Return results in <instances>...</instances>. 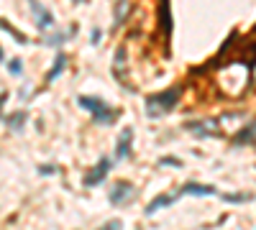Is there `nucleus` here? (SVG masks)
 <instances>
[{
	"label": "nucleus",
	"mask_w": 256,
	"mask_h": 230,
	"mask_svg": "<svg viewBox=\"0 0 256 230\" xmlns=\"http://www.w3.org/2000/svg\"><path fill=\"white\" fill-rule=\"evenodd\" d=\"M179 95H182V90H179V87L156 92V95H149L146 97V118H164V115H169L177 107V102H179Z\"/></svg>",
	"instance_id": "nucleus-1"
},
{
	"label": "nucleus",
	"mask_w": 256,
	"mask_h": 230,
	"mask_svg": "<svg viewBox=\"0 0 256 230\" xmlns=\"http://www.w3.org/2000/svg\"><path fill=\"white\" fill-rule=\"evenodd\" d=\"M80 107L82 110H87L90 115H93V120L98 123V126H108V123H113L118 118V113L113 110L110 105H105L100 97H93V95H80L77 97Z\"/></svg>",
	"instance_id": "nucleus-2"
},
{
	"label": "nucleus",
	"mask_w": 256,
	"mask_h": 230,
	"mask_svg": "<svg viewBox=\"0 0 256 230\" xmlns=\"http://www.w3.org/2000/svg\"><path fill=\"white\" fill-rule=\"evenodd\" d=\"M28 8H31V13H34V21H36V28H39V31H49V28L56 26L54 13H51L49 8H44L39 0H28Z\"/></svg>",
	"instance_id": "nucleus-3"
},
{
	"label": "nucleus",
	"mask_w": 256,
	"mask_h": 230,
	"mask_svg": "<svg viewBox=\"0 0 256 230\" xmlns=\"http://www.w3.org/2000/svg\"><path fill=\"white\" fill-rule=\"evenodd\" d=\"M156 21H159V31H161L164 41L169 44V39H172V13H169V0H159Z\"/></svg>",
	"instance_id": "nucleus-4"
},
{
	"label": "nucleus",
	"mask_w": 256,
	"mask_h": 230,
	"mask_svg": "<svg viewBox=\"0 0 256 230\" xmlns=\"http://www.w3.org/2000/svg\"><path fill=\"white\" fill-rule=\"evenodd\" d=\"M110 166H113V159H108V156H102L100 161H98V166L90 172L87 177H85V187H98V184L108 177V172H110Z\"/></svg>",
	"instance_id": "nucleus-5"
},
{
	"label": "nucleus",
	"mask_w": 256,
	"mask_h": 230,
	"mask_svg": "<svg viewBox=\"0 0 256 230\" xmlns=\"http://www.w3.org/2000/svg\"><path fill=\"white\" fill-rule=\"evenodd\" d=\"M185 128H187L190 133H195V136H200V138L218 136V128H215V123H213V120H198V123H187Z\"/></svg>",
	"instance_id": "nucleus-6"
},
{
	"label": "nucleus",
	"mask_w": 256,
	"mask_h": 230,
	"mask_svg": "<svg viewBox=\"0 0 256 230\" xmlns=\"http://www.w3.org/2000/svg\"><path fill=\"white\" fill-rule=\"evenodd\" d=\"M131 146H133V131L126 128L123 133L118 136V148H115V159H128L131 156Z\"/></svg>",
	"instance_id": "nucleus-7"
},
{
	"label": "nucleus",
	"mask_w": 256,
	"mask_h": 230,
	"mask_svg": "<svg viewBox=\"0 0 256 230\" xmlns=\"http://www.w3.org/2000/svg\"><path fill=\"white\" fill-rule=\"evenodd\" d=\"M131 194H133V187L128 182H115L110 189V205H123Z\"/></svg>",
	"instance_id": "nucleus-8"
},
{
	"label": "nucleus",
	"mask_w": 256,
	"mask_h": 230,
	"mask_svg": "<svg viewBox=\"0 0 256 230\" xmlns=\"http://www.w3.org/2000/svg\"><path fill=\"white\" fill-rule=\"evenodd\" d=\"M179 194H195V197H213L218 194L215 187H210V184H198V182H187L182 189H179Z\"/></svg>",
	"instance_id": "nucleus-9"
},
{
	"label": "nucleus",
	"mask_w": 256,
	"mask_h": 230,
	"mask_svg": "<svg viewBox=\"0 0 256 230\" xmlns=\"http://www.w3.org/2000/svg\"><path fill=\"white\" fill-rule=\"evenodd\" d=\"M177 197H182V194L177 192V194H159V197H154L152 202H149V207L144 210V215H154L156 210H161V207H167V205H172V202H174Z\"/></svg>",
	"instance_id": "nucleus-10"
},
{
	"label": "nucleus",
	"mask_w": 256,
	"mask_h": 230,
	"mask_svg": "<svg viewBox=\"0 0 256 230\" xmlns=\"http://www.w3.org/2000/svg\"><path fill=\"white\" fill-rule=\"evenodd\" d=\"M236 146H244V143H256V120H251L249 126H244V131H238L233 138Z\"/></svg>",
	"instance_id": "nucleus-11"
},
{
	"label": "nucleus",
	"mask_w": 256,
	"mask_h": 230,
	"mask_svg": "<svg viewBox=\"0 0 256 230\" xmlns=\"http://www.w3.org/2000/svg\"><path fill=\"white\" fill-rule=\"evenodd\" d=\"M123 69H126V46H118V51H115V64H113V74L118 77L120 82H123ZM123 87L128 90L126 82H123Z\"/></svg>",
	"instance_id": "nucleus-12"
},
{
	"label": "nucleus",
	"mask_w": 256,
	"mask_h": 230,
	"mask_svg": "<svg viewBox=\"0 0 256 230\" xmlns=\"http://www.w3.org/2000/svg\"><path fill=\"white\" fill-rule=\"evenodd\" d=\"M64 69H67V54H56V61H54V67H51V72L47 74V82L51 85V82H54V80H56V77L62 74Z\"/></svg>",
	"instance_id": "nucleus-13"
},
{
	"label": "nucleus",
	"mask_w": 256,
	"mask_h": 230,
	"mask_svg": "<svg viewBox=\"0 0 256 230\" xmlns=\"http://www.w3.org/2000/svg\"><path fill=\"white\" fill-rule=\"evenodd\" d=\"M3 123L8 128H13V131H21L23 128V123H26V113H13V115H5L3 118Z\"/></svg>",
	"instance_id": "nucleus-14"
},
{
	"label": "nucleus",
	"mask_w": 256,
	"mask_h": 230,
	"mask_svg": "<svg viewBox=\"0 0 256 230\" xmlns=\"http://www.w3.org/2000/svg\"><path fill=\"white\" fill-rule=\"evenodd\" d=\"M5 67H8V72H10L13 77H21V74H23V67H21V59H10V61H5Z\"/></svg>",
	"instance_id": "nucleus-15"
},
{
	"label": "nucleus",
	"mask_w": 256,
	"mask_h": 230,
	"mask_svg": "<svg viewBox=\"0 0 256 230\" xmlns=\"http://www.w3.org/2000/svg\"><path fill=\"white\" fill-rule=\"evenodd\" d=\"M3 31H5V34H10V36H13V39H16L18 44H26V36H23V34H18V31H16V28H13V26H10L8 21H3Z\"/></svg>",
	"instance_id": "nucleus-16"
},
{
	"label": "nucleus",
	"mask_w": 256,
	"mask_h": 230,
	"mask_svg": "<svg viewBox=\"0 0 256 230\" xmlns=\"http://www.w3.org/2000/svg\"><path fill=\"white\" fill-rule=\"evenodd\" d=\"M225 202H249L251 194H223Z\"/></svg>",
	"instance_id": "nucleus-17"
},
{
	"label": "nucleus",
	"mask_w": 256,
	"mask_h": 230,
	"mask_svg": "<svg viewBox=\"0 0 256 230\" xmlns=\"http://www.w3.org/2000/svg\"><path fill=\"white\" fill-rule=\"evenodd\" d=\"M159 166H182V161H179L177 156H161V159H159Z\"/></svg>",
	"instance_id": "nucleus-18"
},
{
	"label": "nucleus",
	"mask_w": 256,
	"mask_h": 230,
	"mask_svg": "<svg viewBox=\"0 0 256 230\" xmlns=\"http://www.w3.org/2000/svg\"><path fill=\"white\" fill-rule=\"evenodd\" d=\"M39 174H44V177H47V174H56V166L54 164H44V166H39Z\"/></svg>",
	"instance_id": "nucleus-19"
},
{
	"label": "nucleus",
	"mask_w": 256,
	"mask_h": 230,
	"mask_svg": "<svg viewBox=\"0 0 256 230\" xmlns=\"http://www.w3.org/2000/svg\"><path fill=\"white\" fill-rule=\"evenodd\" d=\"M100 36H102V34H100V28H93V34H90V44H98V41H100Z\"/></svg>",
	"instance_id": "nucleus-20"
},
{
	"label": "nucleus",
	"mask_w": 256,
	"mask_h": 230,
	"mask_svg": "<svg viewBox=\"0 0 256 230\" xmlns=\"http://www.w3.org/2000/svg\"><path fill=\"white\" fill-rule=\"evenodd\" d=\"M105 228H120V220H110V223H105Z\"/></svg>",
	"instance_id": "nucleus-21"
}]
</instances>
